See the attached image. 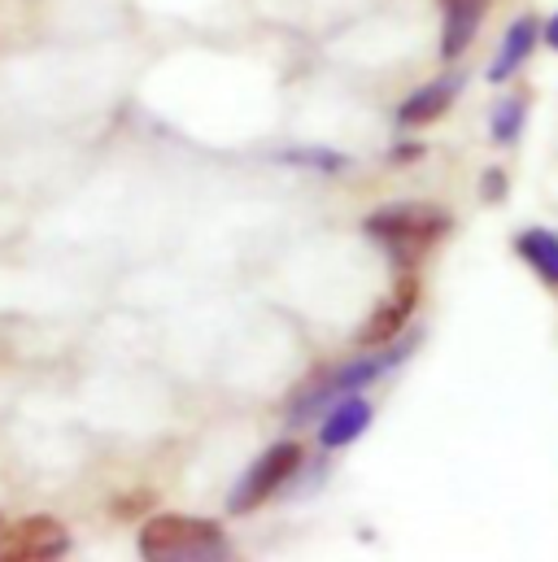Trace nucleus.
I'll return each mask as SVG.
<instances>
[{
	"label": "nucleus",
	"instance_id": "nucleus-15",
	"mask_svg": "<svg viewBox=\"0 0 558 562\" xmlns=\"http://www.w3.org/2000/svg\"><path fill=\"white\" fill-rule=\"evenodd\" d=\"M484 192H489V196H498V192H502V179H498V170H489V183H484Z\"/></svg>",
	"mask_w": 558,
	"mask_h": 562
},
{
	"label": "nucleus",
	"instance_id": "nucleus-2",
	"mask_svg": "<svg viewBox=\"0 0 558 562\" xmlns=\"http://www.w3.org/2000/svg\"><path fill=\"white\" fill-rule=\"evenodd\" d=\"M362 227L371 240H380V249H389L402 267H411L449 232V214L440 205H384Z\"/></svg>",
	"mask_w": 558,
	"mask_h": 562
},
{
	"label": "nucleus",
	"instance_id": "nucleus-5",
	"mask_svg": "<svg viewBox=\"0 0 558 562\" xmlns=\"http://www.w3.org/2000/svg\"><path fill=\"white\" fill-rule=\"evenodd\" d=\"M70 550V532L53 515H26L0 532V562H53Z\"/></svg>",
	"mask_w": 558,
	"mask_h": 562
},
{
	"label": "nucleus",
	"instance_id": "nucleus-1",
	"mask_svg": "<svg viewBox=\"0 0 558 562\" xmlns=\"http://www.w3.org/2000/svg\"><path fill=\"white\" fill-rule=\"evenodd\" d=\"M140 559L148 562H210L227 559V532L197 515H153L140 528Z\"/></svg>",
	"mask_w": 558,
	"mask_h": 562
},
{
	"label": "nucleus",
	"instance_id": "nucleus-14",
	"mask_svg": "<svg viewBox=\"0 0 558 562\" xmlns=\"http://www.w3.org/2000/svg\"><path fill=\"white\" fill-rule=\"evenodd\" d=\"M546 44H550V48H558V13L546 22Z\"/></svg>",
	"mask_w": 558,
	"mask_h": 562
},
{
	"label": "nucleus",
	"instance_id": "nucleus-10",
	"mask_svg": "<svg viewBox=\"0 0 558 562\" xmlns=\"http://www.w3.org/2000/svg\"><path fill=\"white\" fill-rule=\"evenodd\" d=\"M537 22L533 18H520L511 31H506V40H502V48H498V57H493V66H489V79L493 83H502V79H511L524 61H528V53H533V44H537Z\"/></svg>",
	"mask_w": 558,
	"mask_h": 562
},
{
	"label": "nucleus",
	"instance_id": "nucleus-3",
	"mask_svg": "<svg viewBox=\"0 0 558 562\" xmlns=\"http://www.w3.org/2000/svg\"><path fill=\"white\" fill-rule=\"evenodd\" d=\"M406 358V349H393V353H371V358H354V362H345V367H336V371H327L323 380H314L292 406H288V423H305L310 415H319V411H327L332 402H341V397H349V393H358V389H367L371 380H380L393 362H402Z\"/></svg>",
	"mask_w": 558,
	"mask_h": 562
},
{
	"label": "nucleus",
	"instance_id": "nucleus-6",
	"mask_svg": "<svg viewBox=\"0 0 558 562\" xmlns=\"http://www.w3.org/2000/svg\"><path fill=\"white\" fill-rule=\"evenodd\" d=\"M415 305H418V283L411 280V276H402L398 292L371 310L367 327L358 331V345H362V349H384V345H393V340H398V331L411 323Z\"/></svg>",
	"mask_w": 558,
	"mask_h": 562
},
{
	"label": "nucleus",
	"instance_id": "nucleus-8",
	"mask_svg": "<svg viewBox=\"0 0 558 562\" xmlns=\"http://www.w3.org/2000/svg\"><path fill=\"white\" fill-rule=\"evenodd\" d=\"M367 427H371V402H362L358 393H349V397H341V402L327 406V419L319 423V445L323 449H345Z\"/></svg>",
	"mask_w": 558,
	"mask_h": 562
},
{
	"label": "nucleus",
	"instance_id": "nucleus-11",
	"mask_svg": "<svg viewBox=\"0 0 558 562\" xmlns=\"http://www.w3.org/2000/svg\"><path fill=\"white\" fill-rule=\"evenodd\" d=\"M515 249H520V258L542 280L550 283V288H558V232H550V227H528V232H520Z\"/></svg>",
	"mask_w": 558,
	"mask_h": 562
},
{
	"label": "nucleus",
	"instance_id": "nucleus-9",
	"mask_svg": "<svg viewBox=\"0 0 558 562\" xmlns=\"http://www.w3.org/2000/svg\"><path fill=\"white\" fill-rule=\"evenodd\" d=\"M454 97H458V75H445V79H436V83L418 88V92H411V97L402 101L398 123H402V127H423V123H436V119H440V114L454 105Z\"/></svg>",
	"mask_w": 558,
	"mask_h": 562
},
{
	"label": "nucleus",
	"instance_id": "nucleus-7",
	"mask_svg": "<svg viewBox=\"0 0 558 562\" xmlns=\"http://www.w3.org/2000/svg\"><path fill=\"white\" fill-rule=\"evenodd\" d=\"M440 13H445V26H440V57L454 61L467 53V44L476 40L484 13H489V0H440Z\"/></svg>",
	"mask_w": 558,
	"mask_h": 562
},
{
	"label": "nucleus",
	"instance_id": "nucleus-13",
	"mask_svg": "<svg viewBox=\"0 0 558 562\" xmlns=\"http://www.w3.org/2000/svg\"><path fill=\"white\" fill-rule=\"evenodd\" d=\"M288 161L319 166V170H327V175H332V170H345V157H341V153H323V148H314V153H310V148H305V153H288Z\"/></svg>",
	"mask_w": 558,
	"mask_h": 562
},
{
	"label": "nucleus",
	"instance_id": "nucleus-12",
	"mask_svg": "<svg viewBox=\"0 0 558 562\" xmlns=\"http://www.w3.org/2000/svg\"><path fill=\"white\" fill-rule=\"evenodd\" d=\"M520 132H524V101L511 97V101H502V105L493 110V140L511 144V140H520Z\"/></svg>",
	"mask_w": 558,
	"mask_h": 562
},
{
	"label": "nucleus",
	"instance_id": "nucleus-4",
	"mask_svg": "<svg viewBox=\"0 0 558 562\" xmlns=\"http://www.w3.org/2000/svg\"><path fill=\"white\" fill-rule=\"evenodd\" d=\"M301 467V449L292 445V440H283V445H271L245 475H241V484H236V493H232V502H227V510L232 515H249V510H258L263 502H271L279 488L292 480V471Z\"/></svg>",
	"mask_w": 558,
	"mask_h": 562
}]
</instances>
